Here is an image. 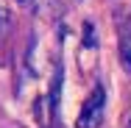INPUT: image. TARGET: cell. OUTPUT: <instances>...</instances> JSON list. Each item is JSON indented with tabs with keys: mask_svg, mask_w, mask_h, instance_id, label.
<instances>
[{
	"mask_svg": "<svg viewBox=\"0 0 131 128\" xmlns=\"http://www.w3.org/2000/svg\"><path fill=\"white\" fill-rule=\"evenodd\" d=\"M120 61L131 70V25H120Z\"/></svg>",
	"mask_w": 131,
	"mask_h": 128,
	"instance_id": "obj_2",
	"label": "cell"
},
{
	"mask_svg": "<svg viewBox=\"0 0 131 128\" xmlns=\"http://www.w3.org/2000/svg\"><path fill=\"white\" fill-rule=\"evenodd\" d=\"M128 128H131V123H128Z\"/></svg>",
	"mask_w": 131,
	"mask_h": 128,
	"instance_id": "obj_6",
	"label": "cell"
},
{
	"mask_svg": "<svg viewBox=\"0 0 131 128\" xmlns=\"http://www.w3.org/2000/svg\"><path fill=\"white\" fill-rule=\"evenodd\" d=\"M3 28H6V11L0 8V31H3Z\"/></svg>",
	"mask_w": 131,
	"mask_h": 128,
	"instance_id": "obj_4",
	"label": "cell"
},
{
	"mask_svg": "<svg viewBox=\"0 0 131 128\" xmlns=\"http://www.w3.org/2000/svg\"><path fill=\"white\" fill-rule=\"evenodd\" d=\"M86 39H84V45H86V48H95V45H98V42H95V33H92V25H89V22H86Z\"/></svg>",
	"mask_w": 131,
	"mask_h": 128,
	"instance_id": "obj_3",
	"label": "cell"
},
{
	"mask_svg": "<svg viewBox=\"0 0 131 128\" xmlns=\"http://www.w3.org/2000/svg\"><path fill=\"white\" fill-rule=\"evenodd\" d=\"M103 114H106V92H103V86H95L92 95L84 103V109H81L75 128H101Z\"/></svg>",
	"mask_w": 131,
	"mask_h": 128,
	"instance_id": "obj_1",
	"label": "cell"
},
{
	"mask_svg": "<svg viewBox=\"0 0 131 128\" xmlns=\"http://www.w3.org/2000/svg\"><path fill=\"white\" fill-rule=\"evenodd\" d=\"M17 3H25V0H17Z\"/></svg>",
	"mask_w": 131,
	"mask_h": 128,
	"instance_id": "obj_5",
	"label": "cell"
}]
</instances>
